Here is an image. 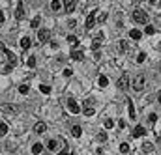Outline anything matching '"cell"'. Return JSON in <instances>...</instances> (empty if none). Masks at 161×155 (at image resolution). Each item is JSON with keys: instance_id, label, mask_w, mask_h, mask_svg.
<instances>
[{"instance_id": "obj_1", "label": "cell", "mask_w": 161, "mask_h": 155, "mask_svg": "<svg viewBox=\"0 0 161 155\" xmlns=\"http://www.w3.org/2000/svg\"><path fill=\"white\" fill-rule=\"evenodd\" d=\"M133 21L135 23H140V24H146L148 23V13L144 9H135L133 11Z\"/></svg>"}, {"instance_id": "obj_2", "label": "cell", "mask_w": 161, "mask_h": 155, "mask_svg": "<svg viewBox=\"0 0 161 155\" xmlns=\"http://www.w3.org/2000/svg\"><path fill=\"white\" fill-rule=\"evenodd\" d=\"M144 84H146V77H144V75H137V77H135V80H133V90L135 92H140L144 88Z\"/></svg>"}, {"instance_id": "obj_3", "label": "cell", "mask_w": 161, "mask_h": 155, "mask_svg": "<svg viewBox=\"0 0 161 155\" xmlns=\"http://www.w3.org/2000/svg\"><path fill=\"white\" fill-rule=\"evenodd\" d=\"M49 39H51V30H47V28L38 30V41H41V43H47Z\"/></svg>"}, {"instance_id": "obj_4", "label": "cell", "mask_w": 161, "mask_h": 155, "mask_svg": "<svg viewBox=\"0 0 161 155\" xmlns=\"http://www.w3.org/2000/svg\"><path fill=\"white\" fill-rule=\"evenodd\" d=\"M116 86H118V90H128V86H129V75H122L120 79L116 80Z\"/></svg>"}, {"instance_id": "obj_5", "label": "cell", "mask_w": 161, "mask_h": 155, "mask_svg": "<svg viewBox=\"0 0 161 155\" xmlns=\"http://www.w3.org/2000/svg\"><path fill=\"white\" fill-rule=\"evenodd\" d=\"M68 110L71 112V114H79V112H80V108H79V105H77V101L71 99V97L68 99Z\"/></svg>"}, {"instance_id": "obj_6", "label": "cell", "mask_w": 161, "mask_h": 155, "mask_svg": "<svg viewBox=\"0 0 161 155\" xmlns=\"http://www.w3.org/2000/svg\"><path fill=\"white\" fill-rule=\"evenodd\" d=\"M116 50H118V53H128V50H129V43L125 39H120L116 43Z\"/></svg>"}, {"instance_id": "obj_7", "label": "cell", "mask_w": 161, "mask_h": 155, "mask_svg": "<svg viewBox=\"0 0 161 155\" xmlns=\"http://www.w3.org/2000/svg\"><path fill=\"white\" fill-rule=\"evenodd\" d=\"M144 135H146V129H144L142 125H137V127L133 129V137H135V138H139V137H144Z\"/></svg>"}, {"instance_id": "obj_8", "label": "cell", "mask_w": 161, "mask_h": 155, "mask_svg": "<svg viewBox=\"0 0 161 155\" xmlns=\"http://www.w3.org/2000/svg\"><path fill=\"white\" fill-rule=\"evenodd\" d=\"M95 15H98V13H90L88 15V17H86V28L90 30V28H94V24H95Z\"/></svg>"}, {"instance_id": "obj_9", "label": "cell", "mask_w": 161, "mask_h": 155, "mask_svg": "<svg viewBox=\"0 0 161 155\" xmlns=\"http://www.w3.org/2000/svg\"><path fill=\"white\" fill-rule=\"evenodd\" d=\"M45 129H47V125H45L43 122H38L36 125H34V133H36V135H41V133H45Z\"/></svg>"}, {"instance_id": "obj_10", "label": "cell", "mask_w": 161, "mask_h": 155, "mask_svg": "<svg viewBox=\"0 0 161 155\" xmlns=\"http://www.w3.org/2000/svg\"><path fill=\"white\" fill-rule=\"evenodd\" d=\"M15 17H17L19 21L24 17V4H23V2H19V4H17V11H15Z\"/></svg>"}, {"instance_id": "obj_11", "label": "cell", "mask_w": 161, "mask_h": 155, "mask_svg": "<svg viewBox=\"0 0 161 155\" xmlns=\"http://www.w3.org/2000/svg\"><path fill=\"white\" fill-rule=\"evenodd\" d=\"M101 41H103V34L95 36L94 41H92V49H94V50H98V49H99V45H101Z\"/></svg>"}, {"instance_id": "obj_12", "label": "cell", "mask_w": 161, "mask_h": 155, "mask_svg": "<svg viewBox=\"0 0 161 155\" xmlns=\"http://www.w3.org/2000/svg\"><path fill=\"white\" fill-rule=\"evenodd\" d=\"M75 2H77V0H64V6H66V11L68 13H71L75 9Z\"/></svg>"}, {"instance_id": "obj_13", "label": "cell", "mask_w": 161, "mask_h": 155, "mask_svg": "<svg viewBox=\"0 0 161 155\" xmlns=\"http://www.w3.org/2000/svg\"><path fill=\"white\" fill-rule=\"evenodd\" d=\"M4 53H6V56H8V62H9V65H13L15 62H17V56H15V54H13V53H11L9 49H6Z\"/></svg>"}, {"instance_id": "obj_14", "label": "cell", "mask_w": 161, "mask_h": 155, "mask_svg": "<svg viewBox=\"0 0 161 155\" xmlns=\"http://www.w3.org/2000/svg\"><path fill=\"white\" fill-rule=\"evenodd\" d=\"M83 58H84V53H80V50H71V60L80 62Z\"/></svg>"}, {"instance_id": "obj_15", "label": "cell", "mask_w": 161, "mask_h": 155, "mask_svg": "<svg viewBox=\"0 0 161 155\" xmlns=\"http://www.w3.org/2000/svg\"><path fill=\"white\" fill-rule=\"evenodd\" d=\"M19 45H21L23 50H28L30 49V38H23L21 41H19Z\"/></svg>"}, {"instance_id": "obj_16", "label": "cell", "mask_w": 161, "mask_h": 155, "mask_svg": "<svg viewBox=\"0 0 161 155\" xmlns=\"http://www.w3.org/2000/svg\"><path fill=\"white\" fill-rule=\"evenodd\" d=\"M41 151H43V144L41 142H38V144H34V146H32V153L34 155H39Z\"/></svg>"}, {"instance_id": "obj_17", "label": "cell", "mask_w": 161, "mask_h": 155, "mask_svg": "<svg viewBox=\"0 0 161 155\" xmlns=\"http://www.w3.org/2000/svg\"><path fill=\"white\" fill-rule=\"evenodd\" d=\"M128 110H129V118L135 120V107H133V101L128 99Z\"/></svg>"}, {"instance_id": "obj_18", "label": "cell", "mask_w": 161, "mask_h": 155, "mask_svg": "<svg viewBox=\"0 0 161 155\" xmlns=\"http://www.w3.org/2000/svg\"><path fill=\"white\" fill-rule=\"evenodd\" d=\"M140 36H142V34H140L139 30H129V38H131V39L137 41V39H140Z\"/></svg>"}, {"instance_id": "obj_19", "label": "cell", "mask_w": 161, "mask_h": 155, "mask_svg": "<svg viewBox=\"0 0 161 155\" xmlns=\"http://www.w3.org/2000/svg\"><path fill=\"white\" fill-rule=\"evenodd\" d=\"M71 135H73V137H75V138H79V137H80V135H83V129H80V127H79V125H75V127H73V129H71Z\"/></svg>"}, {"instance_id": "obj_20", "label": "cell", "mask_w": 161, "mask_h": 155, "mask_svg": "<svg viewBox=\"0 0 161 155\" xmlns=\"http://www.w3.org/2000/svg\"><path fill=\"white\" fill-rule=\"evenodd\" d=\"M142 149H144L146 153H152V151H154V146H152L150 142H144V144H142Z\"/></svg>"}, {"instance_id": "obj_21", "label": "cell", "mask_w": 161, "mask_h": 155, "mask_svg": "<svg viewBox=\"0 0 161 155\" xmlns=\"http://www.w3.org/2000/svg\"><path fill=\"white\" fill-rule=\"evenodd\" d=\"M107 84H109V79H107L105 75H101V77H99V86H101V88H105Z\"/></svg>"}, {"instance_id": "obj_22", "label": "cell", "mask_w": 161, "mask_h": 155, "mask_svg": "<svg viewBox=\"0 0 161 155\" xmlns=\"http://www.w3.org/2000/svg\"><path fill=\"white\" fill-rule=\"evenodd\" d=\"M28 90H30V86H28V84H21V86H19V92H21L23 95H26V94H28Z\"/></svg>"}, {"instance_id": "obj_23", "label": "cell", "mask_w": 161, "mask_h": 155, "mask_svg": "<svg viewBox=\"0 0 161 155\" xmlns=\"http://www.w3.org/2000/svg\"><path fill=\"white\" fill-rule=\"evenodd\" d=\"M51 9H53V11H58V9H60V0H53V2H51Z\"/></svg>"}, {"instance_id": "obj_24", "label": "cell", "mask_w": 161, "mask_h": 155, "mask_svg": "<svg viewBox=\"0 0 161 155\" xmlns=\"http://www.w3.org/2000/svg\"><path fill=\"white\" fill-rule=\"evenodd\" d=\"M26 64H28V68H36V56H30L26 60Z\"/></svg>"}, {"instance_id": "obj_25", "label": "cell", "mask_w": 161, "mask_h": 155, "mask_svg": "<svg viewBox=\"0 0 161 155\" xmlns=\"http://www.w3.org/2000/svg\"><path fill=\"white\" fill-rule=\"evenodd\" d=\"M47 148H49V149H56V148H58V142H56V140H49V142H47Z\"/></svg>"}, {"instance_id": "obj_26", "label": "cell", "mask_w": 161, "mask_h": 155, "mask_svg": "<svg viewBox=\"0 0 161 155\" xmlns=\"http://www.w3.org/2000/svg\"><path fill=\"white\" fill-rule=\"evenodd\" d=\"M39 92H41V94H45V95H47L49 92H51V88H49L47 84H41V86H39Z\"/></svg>"}, {"instance_id": "obj_27", "label": "cell", "mask_w": 161, "mask_h": 155, "mask_svg": "<svg viewBox=\"0 0 161 155\" xmlns=\"http://www.w3.org/2000/svg\"><path fill=\"white\" fill-rule=\"evenodd\" d=\"M30 26H32V28H38V26H39V15H38V17H34V19H32V23H30Z\"/></svg>"}, {"instance_id": "obj_28", "label": "cell", "mask_w": 161, "mask_h": 155, "mask_svg": "<svg viewBox=\"0 0 161 155\" xmlns=\"http://www.w3.org/2000/svg\"><path fill=\"white\" fill-rule=\"evenodd\" d=\"M8 133V125L6 123H0V137H4Z\"/></svg>"}, {"instance_id": "obj_29", "label": "cell", "mask_w": 161, "mask_h": 155, "mask_svg": "<svg viewBox=\"0 0 161 155\" xmlns=\"http://www.w3.org/2000/svg\"><path fill=\"white\" fill-rule=\"evenodd\" d=\"M94 112H95V110H94L92 107H86V108H84V116H94Z\"/></svg>"}, {"instance_id": "obj_30", "label": "cell", "mask_w": 161, "mask_h": 155, "mask_svg": "<svg viewBox=\"0 0 161 155\" xmlns=\"http://www.w3.org/2000/svg\"><path fill=\"white\" fill-rule=\"evenodd\" d=\"M107 21V13H99L98 15V23H105Z\"/></svg>"}, {"instance_id": "obj_31", "label": "cell", "mask_w": 161, "mask_h": 155, "mask_svg": "<svg viewBox=\"0 0 161 155\" xmlns=\"http://www.w3.org/2000/svg\"><path fill=\"white\" fill-rule=\"evenodd\" d=\"M144 32H146V34H148V36H152V34H154V32H155V28H154V26H152V24H148V26H146V30H144Z\"/></svg>"}, {"instance_id": "obj_32", "label": "cell", "mask_w": 161, "mask_h": 155, "mask_svg": "<svg viewBox=\"0 0 161 155\" xmlns=\"http://www.w3.org/2000/svg\"><path fill=\"white\" fill-rule=\"evenodd\" d=\"M103 125H105V129H110V127H114V122L113 120H105Z\"/></svg>"}, {"instance_id": "obj_33", "label": "cell", "mask_w": 161, "mask_h": 155, "mask_svg": "<svg viewBox=\"0 0 161 155\" xmlns=\"http://www.w3.org/2000/svg\"><path fill=\"white\" fill-rule=\"evenodd\" d=\"M98 137H99V142H105V140H107V133H105V131H101Z\"/></svg>"}, {"instance_id": "obj_34", "label": "cell", "mask_w": 161, "mask_h": 155, "mask_svg": "<svg viewBox=\"0 0 161 155\" xmlns=\"http://www.w3.org/2000/svg\"><path fill=\"white\" fill-rule=\"evenodd\" d=\"M144 60H146V54H144V53H140V54L137 56V62H139V64H142Z\"/></svg>"}, {"instance_id": "obj_35", "label": "cell", "mask_w": 161, "mask_h": 155, "mask_svg": "<svg viewBox=\"0 0 161 155\" xmlns=\"http://www.w3.org/2000/svg\"><path fill=\"white\" fill-rule=\"evenodd\" d=\"M68 43H73V45H77V38H75V36H68Z\"/></svg>"}, {"instance_id": "obj_36", "label": "cell", "mask_w": 161, "mask_h": 155, "mask_svg": "<svg viewBox=\"0 0 161 155\" xmlns=\"http://www.w3.org/2000/svg\"><path fill=\"white\" fill-rule=\"evenodd\" d=\"M120 151H122V153H128V151H129V146H128V144H122V146H120Z\"/></svg>"}, {"instance_id": "obj_37", "label": "cell", "mask_w": 161, "mask_h": 155, "mask_svg": "<svg viewBox=\"0 0 161 155\" xmlns=\"http://www.w3.org/2000/svg\"><path fill=\"white\" fill-rule=\"evenodd\" d=\"M155 120H157V116H155V114H150V116H148V122H150V123H155Z\"/></svg>"}, {"instance_id": "obj_38", "label": "cell", "mask_w": 161, "mask_h": 155, "mask_svg": "<svg viewBox=\"0 0 161 155\" xmlns=\"http://www.w3.org/2000/svg\"><path fill=\"white\" fill-rule=\"evenodd\" d=\"M71 75H73L71 69H64V77H71Z\"/></svg>"}, {"instance_id": "obj_39", "label": "cell", "mask_w": 161, "mask_h": 155, "mask_svg": "<svg viewBox=\"0 0 161 155\" xmlns=\"http://www.w3.org/2000/svg\"><path fill=\"white\" fill-rule=\"evenodd\" d=\"M56 155H71V153H69V149H62V151H58Z\"/></svg>"}, {"instance_id": "obj_40", "label": "cell", "mask_w": 161, "mask_h": 155, "mask_svg": "<svg viewBox=\"0 0 161 155\" xmlns=\"http://www.w3.org/2000/svg\"><path fill=\"white\" fill-rule=\"evenodd\" d=\"M0 23H4V11L0 9Z\"/></svg>"}, {"instance_id": "obj_41", "label": "cell", "mask_w": 161, "mask_h": 155, "mask_svg": "<svg viewBox=\"0 0 161 155\" xmlns=\"http://www.w3.org/2000/svg\"><path fill=\"white\" fill-rule=\"evenodd\" d=\"M0 50H6V47H4V43L0 41Z\"/></svg>"}, {"instance_id": "obj_42", "label": "cell", "mask_w": 161, "mask_h": 155, "mask_svg": "<svg viewBox=\"0 0 161 155\" xmlns=\"http://www.w3.org/2000/svg\"><path fill=\"white\" fill-rule=\"evenodd\" d=\"M155 47H157V49L161 50V41H159V43H157V45H155Z\"/></svg>"}, {"instance_id": "obj_43", "label": "cell", "mask_w": 161, "mask_h": 155, "mask_svg": "<svg viewBox=\"0 0 161 155\" xmlns=\"http://www.w3.org/2000/svg\"><path fill=\"white\" fill-rule=\"evenodd\" d=\"M159 103H161V92H159Z\"/></svg>"}, {"instance_id": "obj_44", "label": "cell", "mask_w": 161, "mask_h": 155, "mask_svg": "<svg viewBox=\"0 0 161 155\" xmlns=\"http://www.w3.org/2000/svg\"><path fill=\"white\" fill-rule=\"evenodd\" d=\"M159 6H161V0H159Z\"/></svg>"}]
</instances>
